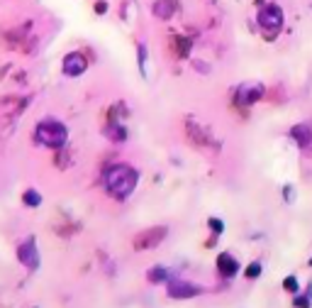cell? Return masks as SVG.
Masks as SVG:
<instances>
[{"label":"cell","instance_id":"obj_1","mask_svg":"<svg viewBox=\"0 0 312 308\" xmlns=\"http://www.w3.org/2000/svg\"><path fill=\"white\" fill-rule=\"evenodd\" d=\"M137 184H139V172L134 167H129V164H122V162L120 164H110L103 172V186L117 201L129 198L132 191L137 189Z\"/></svg>","mask_w":312,"mask_h":308},{"label":"cell","instance_id":"obj_2","mask_svg":"<svg viewBox=\"0 0 312 308\" xmlns=\"http://www.w3.org/2000/svg\"><path fill=\"white\" fill-rule=\"evenodd\" d=\"M35 139H37L42 147H49V149H61L69 139V130L64 122H59L54 117H44L42 122H37L35 127Z\"/></svg>","mask_w":312,"mask_h":308},{"label":"cell","instance_id":"obj_3","mask_svg":"<svg viewBox=\"0 0 312 308\" xmlns=\"http://www.w3.org/2000/svg\"><path fill=\"white\" fill-rule=\"evenodd\" d=\"M283 22H285L283 8L275 5V3H268V5H263V8L258 10V25H261V30H263L268 37H273L275 32L283 27Z\"/></svg>","mask_w":312,"mask_h":308},{"label":"cell","instance_id":"obj_4","mask_svg":"<svg viewBox=\"0 0 312 308\" xmlns=\"http://www.w3.org/2000/svg\"><path fill=\"white\" fill-rule=\"evenodd\" d=\"M166 291H168V296L176 298V301L195 298L198 293H202V289L198 286V284H190V281H185V279H181V276H171V279L166 281Z\"/></svg>","mask_w":312,"mask_h":308},{"label":"cell","instance_id":"obj_5","mask_svg":"<svg viewBox=\"0 0 312 308\" xmlns=\"http://www.w3.org/2000/svg\"><path fill=\"white\" fill-rule=\"evenodd\" d=\"M263 93H266L263 83H258V81H244L234 91V100H237V105H254V103H258L263 98Z\"/></svg>","mask_w":312,"mask_h":308},{"label":"cell","instance_id":"obj_6","mask_svg":"<svg viewBox=\"0 0 312 308\" xmlns=\"http://www.w3.org/2000/svg\"><path fill=\"white\" fill-rule=\"evenodd\" d=\"M168 235V228L166 225H159V228H149V230L139 232L134 237V250H151L156 245H161Z\"/></svg>","mask_w":312,"mask_h":308},{"label":"cell","instance_id":"obj_7","mask_svg":"<svg viewBox=\"0 0 312 308\" xmlns=\"http://www.w3.org/2000/svg\"><path fill=\"white\" fill-rule=\"evenodd\" d=\"M18 259L20 264H25L30 271H35L39 267V250H37V240L30 235L27 240H22L18 245Z\"/></svg>","mask_w":312,"mask_h":308},{"label":"cell","instance_id":"obj_8","mask_svg":"<svg viewBox=\"0 0 312 308\" xmlns=\"http://www.w3.org/2000/svg\"><path fill=\"white\" fill-rule=\"evenodd\" d=\"M86 69H88V59L83 57L81 52H69V54L64 57V61H61V71L71 78L83 76Z\"/></svg>","mask_w":312,"mask_h":308},{"label":"cell","instance_id":"obj_9","mask_svg":"<svg viewBox=\"0 0 312 308\" xmlns=\"http://www.w3.org/2000/svg\"><path fill=\"white\" fill-rule=\"evenodd\" d=\"M217 271H220L222 279H234L239 274V262L237 257H232L229 252H222L217 257Z\"/></svg>","mask_w":312,"mask_h":308},{"label":"cell","instance_id":"obj_10","mask_svg":"<svg viewBox=\"0 0 312 308\" xmlns=\"http://www.w3.org/2000/svg\"><path fill=\"white\" fill-rule=\"evenodd\" d=\"M290 137L295 139V144L297 147H302V149H307L312 144V127L307 122H300V125H293L290 127Z\"/></svg>","mask_w":312,"mask_h":308},{"label":"cell","instance_id":"obj_11","mask_svg":"<svg viewBox=\"0 0 312 308\" xmlns=\"http://www.w3.org/2000/svg\"><path fill=\"white\" fill-rule=\"evenodd\" d=\"M171 279V271L166 269V267H151L147 271V281L149 284H164Z\"/></svg>","mask_w":312,"mask_h":308},{"label":"cell","instance_id":"obj_12","mask_svg":"<svg viewBox=\"0 0 312 308\" xmlns=\"http://www.w3.org/2000/svg\"><path fill=\"white\" fill-rule=\"evenodd\" d=\"M151 10H154V15H159L161 20H168L171 15H173V3H166V0H156Z\"/></svg>","mask_w":312,"mask_h":308},{"label":"cell","instance_id":"obj_13","mask_svg":"<svg viewBox=\"0 0 312 308\" xmlns=\"http://www.w3.org/2000/svg\"><path fill=\"white\" fill-rule=\"evenodd\" d=\"M22 203L30 206V208H39L42 206V193L35 191V189H27V191L22 193Z\"/></svg>","mask_w":312,"mask_h":308},{"label":"cell","instance_id":"obj_14","mask_svg":"<svg viewBox=\"0 0 312 308\" xmlns=\"http://www.w3.org/2000/svg\"><path fill=\"white\" fill-rule=\"evenodd\" d=\"M293 303H295V308H310L312 306V284H307V289H305L302 296H300V291L295 293Z\"/></svg>","mask_w":312,"mask_h":308},{"label":"cell","instance_id":"obj_15","mask_svg":"<svg viewBox=\"0 0 312 308\" xmlns=\"http://www.w3.org/2000/svg\"><path fill=\"white\" fill-rule=\"evenodd\" d=\"M105 135L110 137L112 142H125L127 132H125V127H120V125H110V127L105 130Z\"/></svg>","mask_w":312,"mask_h":308},{"label":"cell","instance_id":"obj_16","mask_svg":"<svg viewBox=\"0 0 312 308\" xmlns=\"http://www.w3.org/2000/svg\"><path fill=\"white\" fill-rule=\"evenodd\" d=\"M261 271H263L261 262H251V264L244 269V276H246V279H258V276H261Z\"/></svg>","mask_w":312,"mask_h":308},{"label":"cell","instance_id":"obj_17","mask_svg":"<svg viewBox=\"0 0 312 308\" xmlns=\"http://www.w3.org/2000/svg\"><path fill=\"white\" fill-rule=\"evenodd\" d=\"M283 289L288 291V293H297V291H300V284H297V279H295L293 274H290V276H285V281H283Z\"/></svg>","mask_w":312,"mask_h":308},{"label":"cell","instance_id":"obj_18","mask_svg":"<svg viewBox=\"0 0 312 308\" xmlns=\"http://www.w3.org/2000/svg\"><path fill=\"white\" fill-rule=\"evenodd\" d=\"M207 225H210V230L215 232V237H217V235L224 230V223H222L220 218H210V220H207Z\"/></svg>","mask_w":312,"mask_h":308},{"label":"cell","instance_id":"obj_19","mask_svg":"<svg viewBox=\"0 0 312 308\" xmlns=\"http://www.w3.org/2000/svg\"><path fill=\"white\" fill-rule=\"evenodd\" d=\"M139 69H142V74H147V47L144 44H139Z\"/></svg>","mask_w":312,"mask_h":308},{"label":"cell","instance_id":"obj_20","mask_svg":"<svg viewBox=\"0 0 312 308\" xmlns=\"http://www.w3.org/2000/svg\"><path fill=\"white\" fill-rule=\"evenodd\" d=\"M95 13H100V15L108 13V3H105V0H98V3H95Z\"/></svg>","mask_w":312,"mask_h":308},{"label":"cell","instance_id":"obj_21","mask_svg":"<svg viewBox=\"0 0 312 308\" xmlns=\"http://www.w3.org/2000/svg\"><path fill=\"white\" fill-rule=\"evenodd\" d=\"M283 196H285L288 203H293V186H285V189H283Z\"/></svg>","mask_w":312,"mask_h":308}]
</instances>
